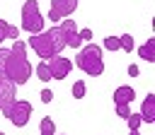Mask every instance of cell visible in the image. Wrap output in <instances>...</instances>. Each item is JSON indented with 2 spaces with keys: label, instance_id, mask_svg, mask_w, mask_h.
Returning <instances> with one entry per match:
<instances>
[{
  "label": "cell",
  "instance_id": "14",
  "mask_svg": "<svg viewBox=\"0 0 155 135\" xmlns=\"http://www.w3.org/2000/svg\"><path fill=\"white\" fill-rule=\"evenodd\" d=\"M39 135H56V123L51 116H44L39 123Z\"/></svg>",
  "mask_w": 155,
  "mask_h": 135
},
{
  "label": "cell",
  "instance_id": "6",
  "mask_svg": "<svg viewBox=\"0 0 155 135\" xmlns=\"http://www.w3.org/2000/svg\"><path fill=\"white\" fill-rule=\"evenodd\" d=\"M27 46H31L41 60H51L53 55H58L46 31H41V34H31V36H29V41H27Z\"/></svg>",
  "mask_w": 155,
  "mask_h": 135
},
{
  "label": "cell",
  "instance_id": "10",
  "mask_svg": "<svg viewBox=\"0 0 155 135\" xmlns=\"http://www.w3.org/2000/svg\"><path fill=\"white\" fill-rule=\"evenodd\" d=\"M138 116H140L143 123H155V94H145Z\"/></svg>",
  "mask_w": 155,
  "mask_h": 135
},
{
  "label": "cell",
  "instance_id": "11",
  "mask_svg": "<svg viewBox=\"0 0 155 135\" xmlns=\"http://www.w3.org/2000/svg\"><path fill=\"white\" fill-rule=\"evenodd\" d=\"M111 99H114V104H131V101L136 99V89L128 87V84H119V87L114 89Z\"/></svg>",
  "mask_w": 155,
  "mask_h": 135
},
{
  "label": "cell",
  "instance_id": "1",
  "mask_svg": "<svg viewBox=\"0 0 155 135\" xmlns=\"http://www.w3.org/2000/svg\"><path fill=\"white\" fill-rule=\"evenodd\" d=\"M27 41H15L12 43V48H10V55H7V60H5V68L0 70V75L5 77V80H10L15 87L17 84H27L29 82V77H31V70H34V65L29 63V58H27Z\"/></svg>",
  "mask_w": 155,
  "mask_h": 135
},
{
  "label": "cell",
  "instance_id": "4",
  "mask_svg": "<svg viewBox=\"0 0 155 135\" xmlns=\"http://www.w3.org/2000/svg\"><path fill=\"white\" fill-rule=\"evenodd\" d=\"M78 31V24L68 17V19H63L61 24H56V27H51V29H46V34H48V39H51V43H53V48H56V53L61 55V51L68 46V39L73 36Z\"/></svg>",
  "mask_w": 155,
  "mask_h": 135
},
{
  "label": "cell",
  "instance_id": "21",
  "mask_svg": "<svg viewBox=\"0 0 155 135\" xmlns=\"http://www.w3.org/2000/svg\"><path fill=\"white\" fill-rule=\"evenodd\" d=\"M39 96H41V101H44V104H51V101H53V92H51L48 87H41Z\"/></svg>",
  "mask_w": 155,
  "mask_h": 135
},
{
  "label": "cell",
  "instance_id": "15",
  "mask_svg": "<svg viewBox=\"0 0 155 135\" xmlns=\"http://www.w3.org/2000/svg\"><path fill=\"white\" fill-rule=\"evenodd\" d=\"M119 48H121L124 53H131V51L136 48V41H133V36H131V34H121V36H119Z\"/></svg>",
  "mask_w": 155,
  "mask_h": 135
},
{
  "label": "cell",
  "instance_id": "27",
  "mask_svg": "<svg viewBox=\"0 0 155 135\" xmlns=\"http://www.w3.org/2000/svg\"><path fill=\"white\" fill-rule=\"evenodd\" d=\"M0 80H2V75H0Z\"/></svg>",
  "mask_w": 155,
  "mask_h": 135
},
{
  "label": "cell",
  "instance_id": "17",
  "mask_svg": "<svg viewBox=\"0 0 155 135\" xmlns=\"http://www.w3.org/2000/svg\"><path fill=\"white\" fill-rule=\"evenodd\" d=\"M102 48L104 51H119V36H104Z\"/></svg>",
  "mask_w": 155,
  "mask_h": 135
},
{
  "label": "cell",
  "instance_id": "9",
  "mask_svg": "<svg viewBox=\"0 0 155 135\" xmlns=\"http://www.w3.org/2000/svg\"><path fill=\"white\" fill-rule=\"evenodd\" d=\"M15 99H17V87H15L10 80H5V77H2V80H0V111H2V108H7Z\"/></svg>",
  "mask_w": 155,
  "mask_h": 135
},
{
  "label": "cell",
  "instance_id": "26",
  "mask_svg": "<svg viewBox=\"0 0 155 135\" xmlns=\"http://www.w3.org/2000/svg\"><path fill=\"white\" fill-rule=\"evenodd\" d=\"M61 135H65V133H61Z\"/></svg>",
  "mask_w": 155,
  "mask_h": 135
},
{
  "label": "cell",
  "instance_id": "2",
  "mask_svg": "<svg viewBox=\"0 0 155 135\" xmlns=\"http://www.w3.org/2000/svg\"><path fill=\"white\" fill-rule=\"evenodd\" d=\"M104 48L97 46V43H85L78 48V55H75V65L90 75V77H99L104 72V58H102Z\"/></svg>",
  "mask_w": 155,
  "mask_h": 135
},
{
  "label": "cell",
  "instance_id": "28",
  "mask_svg": "<svg viewBox=\"0 0 155 135\" xmlns=\"http://www.w3.org/2000/svg\"><path fill=\"white\" fill-rule=\"evenodd\" d=\"M0 135H5V133H0Z\"/></svg>",
  "mask_w": 155,
  "mask_h": 135
},
{
  "label": "cell",
  "instance_id": "5",
  "mask_svg": "<svg viewBox=\"0 0 155 135\" xmlns=\"http://www.w3.org/2000/svg\"><path fill=\"white\" fill-rule=\"evenodd\" d=\"M2 116L15 125V128H24L31 118V104L27 99H15L7 108H2Z\"/></svg>",
  "mask_w": 155,
  "mask_h": 135
},
{
  "label": "cell",
  "instance_id": "23",
  "mask_svg": "<svg viewBox=\"0 0 155 135\" xmlns=\"http://www.w3.org/2000/svg\"><path fill=\"white\" fill-rule=\"evenodd\" d=\"M7 55H10V48H0V70L5 68V60H7Z\"/></svg>",
  "mask_w": 155,
  "mask_h": 135
},
{
  "label": "cell",
  "instance_id": "3",
  "mask_svg": "<svg viewBox=\"0 0 155 135\" xmlns=\"http://www.w3.org/2000/svg\"><path fill=\"white\" fill-rule=\"evenodd\" d=\"M22 29L29 31V34H41L46 29L44 14H41L36 0H24V5H22Z\"/></svg>",
  "mask_w": 155,
  "mask_h": 135
},
{
  "label": "cell",
  "instance_id": "18",
  "mask_svg": "<svg viewBox=\"0 0 155 135\" xmlns=\"http://www.w3.org/2000/svg\"><path fill=\"white\" fill-rule=\"evenodd\" d=\"M70 92H73V96H75V99H82V96H85V92H87V84H85L82 80H78V82L73 84V89H70Z\"/></svg>",
  "mask_w": 155,
  "mask_h": 135
},
{
  "label": "cell",
  "instance_id": "16",
  "mask_svg": "<svg viewBox=\"0 0 155 135\" xmlns=\"http://www.w3.org/2000/svg\"><path fill=\"white\" fill-rule=\"evenodd\" d=\"M31 72H36V77L41 80V82H51V72H48V65H46V60H41Z\"/></svg>",
  "mask_w": 155,
  "mask_h": 135
},
{
  "label": "cell",
  "instance_id": "25",
  "mask_svg": "<svg viewBox=\"0 0 155 135\" xmlns=\"http://www.w3.org/2000/svg\"><path fill=\"white\" fill-rule=\"evenodd\" d=\"M128 135H140V130H131V133H128Z\"/></svg>",
  "mask_w": 155,
  "mask_h": 135
},
{
  "label": "cell",
  "instance_id": "12",
  "mask_svg": "<svg viewBox=\"0 0 155 135\" xmlns=\"http://www.w3.org/2000/svg\"><path fill=\"white\" fill-rule=\"evenodd\" d=\"M5 39H19V29L15 27V24H10V22H5V19H0V46H2V41Z\"/></svg>",
  "mask_w": 155,
  "mask_h": 135
},
{
  "label": "cell",
  "instance_id": "8",
  "mask_svg": "<svg viewBox=\"0 0 155 135\" xmlns=\"http://www.w3.org/2000/svg\"><path fill=\"white\" fill-rule=\"evenodd\" d=\"M46 65H48L51 80H65L73 70V60H68L65 55H53L51 60H46Z\"/></svg>",
  "mask_w": 155,
  "mask_h": 135
},
{
  "label": "cell",
  "instance_id": "19",
  "mask_svg": "<svg viewBox=\"0 0 155 135\" xmlns=\"http://www.w3.org/2000/svg\"><path fill=\"white\" fill-rule=\"evenodd\" d=\"M126 123H128V128H131V130H138L143 121H140V116H138V113H131V116L126 118Z\"/></svg>",
  "mask_w": 155,
  "mask_h": 135
},
{
  "label": "cell",
  "instance_id": "22",
  "mask_svg": "<svg viewBox=\"0 0 155 135\" xmlns=\"http://www.w3.org/2000/svg\"><path fill=\"white\" fill-rule=\"evenodd\" d=\"M78 34H80L82 41H90L92 39V29H78Z\"/></svg>",
  "mask_w": 155,
  "mask_h": 135
},
{
  "label": "cell",
  "instance_id": "13",
  "mask_svg": "<svg viewBox=\"0 0 155 135\" xmlns=\"http://www.w3.org/2000/svg\"><path fill=\"white\" fill-rule=\"evenodd\" d=\"M138 55H140L145 63H153V60H155V39H148V41L138 48Z\"/></svg>",
  "mask_w": 155,
  "mask_h": 135
},
{
  "label": "cell",
  "instance_id": "24",
  "mask_svg": "<svg viewBox=\"0 0 155 135\" xmlns=\"http://www.w3.org/2000/svg\"><path fill=\"white\" fill-rule=\"evenodd\" d=\"M128 75H131V77H138V75H140V68H138V65H128Z\"/></svg>",
  "mask_w": 155,
  "mask_h": 135
},
{
  "label": "cell",
  "instance_id": "20",
  "mask_svg": "<svg viewBox=\"0 0 155 135\" xmlns=\"http://www.w3.org/2000/svg\"><path fill=\"white\" fill-rule=\"evenodd\" d=\"M114 111H116V116H119V118H128V116H131L128 104H116V108H114Z\"/></svg>",
  "mask_w": 155,
  "mask_h": 135
},
{
  "label": "cell",
  "instance_id": "7",
  "mask_svg": "<svg viewBox=\"0 0 155 135\" xmlns=\"http://www.w3.org/2000/svg\"><path fill=\"white\" fill-rule=\"evenodd\" d=\"M78 2L80 0H51V10H48V19L51 22H61L63 17L68 19L75 10H78Z\"/></svg>",
  "mask_w": 155,
  "mask_h": 135
}]
</instances>
